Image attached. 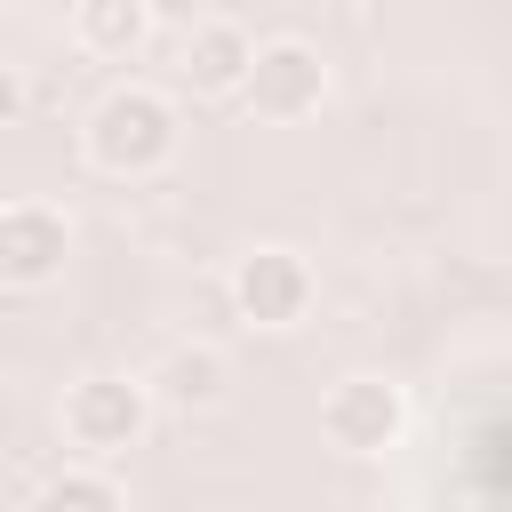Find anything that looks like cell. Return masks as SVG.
I'll use <instances>...</instances> for the list:
<instances>
[{
	"label": "cell",
	"mask_w": 512,
	"mask_h": 512,
	"mask_svg": "<svg viewBox=\"0 0 512 512\" xmlns=\"http://www.w3.org/2000/svg\"><path fill=\"white\" fill-rule=\"evenodd\" d=\"M80 144H88V160L104 168V176H160L168 160H176V144H184V120H176V104L160 96V88H144V80H120V88H104L96 96V112L80 120Z\"/></svg>",
	"instance_id": "1"
},
{
	"label": "cell",
	"mask_w": 512,
	"mask_h": 512,
	"mask_svg": "<svg viewBox=\"0 0 512 512\" xmlns=\"http://www.w3.org/2000/svg\"><path fill=\"white\" fill-rule=\"evenodd\" d=\"M152 384L144 376H112V368H96V376H80L72 392H64V440L96 464V456H128L136 440H144V424H152Z\"/></svg>",
	"instance_id": "2"
},
{
	"label": "cell",
	"mask_w": 512,
	"mask_h": 512,
	"mask_svg": "<svg viewBox=\"0 0 512 512\" xmlns=\"http://www.w3.org/2000/svg\"><path fill=\"white\" fill-rule=\"evenodd\" d=\"M312 296H320L312 264H304L296 248H280V240H264V248H248V256L232 264V312H240L248 328H264V336L304 328Z\"/></svg>",
	"instance_id": "3"
},
{
	"label": "cell",
	"mask_w": 512,
	"mask_h": 512,
	"mask_svg": "<svg viewBox=\"0 0 512 512\" xmlns=\"http://www.w3.org/2000/svg\"><path fill=\"white\" fill-rule=\"evenodd\" d=\"M400 432H408V392L392 384V376H336L328 384V400H320V440L336 448V456H384V448H400Z\"/></svg>",
	"instance_id": "4"
},
{
	"label": "cell",
	"mask_w": 512,
	"mask_h": 512,
	"mask_svg": "<svg viewBox=\"0 0 512 512\" xmlns=\"http://www.w3.org/2000/svg\"><path fill=\"white\" fill-rule=\"evenodd\" d=\"M240 96H248L256 120L296 128V120H312V112L328 104V64H320V48L296 40V32L256 40V64H248V88H240Z\"/></svg>",
	"instance_id": "5"
},
{
	"label": "cell",
	"mask_w": 512,
	"mask_h": 512,
	"mask_svg": "<svg viewBox=\"0 0 512 512\" xmlns=\"http://www.w3.org/2000/svg\"><path fill=\"white\" fill-rule=\"evenodd\" d=\"M72 256V224L48 200H8L0 208V288H48Z\"/></svg>",
	"instance_id": "6"
},
{
	"label": "cell",
	"mask_w": 512,
	"mask_h": 512,
	"mask_svg": "<svg viewBox=\"0 0 512 512\" xmlns=\"http://www.w3.org/2000/svg\"><path fill=\"white\" fill-rule=\"evenodd\" d=\"M144 384H152L160 408H176V416H208V408L232 400V360H224L216 344H168L160 368H152Z\"/></svg>",
	"instance_id": "7"
},
{
	"label": "cell",
	"mask_w": 512,
	"mask_h": 512,
	"mask_svg": "<svg viewBox=\"0 0 512 512\" xmlns=\"http://www.w3.org/2000/svg\"><path fill=\"white\" fill-rule=\"evenodd\" d=\"M248 64H256V40L232 16H208V24L184 32V88L192 96H240L248 88Z\"/></svg>",
	"instance_id": "8"
},
{
	"label": "cell",
	"mask_w": 512,
	"mask_h": 512,
	"mask_svg": "<svg viewBox=\"0 0 512 512\" xmlns=\"http://www.w3.org/2000/svg\"><path fill=\"white\" fill-rule=\"evenodd\" d=\"M72 40L88 48V56H136L144 40H152V8L144 0H72Z\"/></svg>",
	"instance_id": "9"
},
{
	"label": "cell",
	"mask_w": 512,
	"mask_h": 512,
	"mask_svg": "<svg viewBox=\"0 0 512 512\" xmlns=\"http://www.w3.org/2000/svg\"><path fill=\"white\" fill-rule=\"evenodd\" d=\"M32 512H128V496H120L112 472H96V464H64V472L32 496Z\"/></svg>",
	"instance_id": "10"
},
{
	"label": "cell",
	"mask_w": 512,
	"mask_h": 512,
	"mask_svg": "<svg viewBox=\"0 0 512 512\" xmlns=\"http://www.w3.org/2000/svg\"><path fill=\"white\" fill-rule=\"evenodd\" d=\"M144 8H152V32H192L216 16V0H144Z\"/></svg>",
	"instance_id": "11"
},
{
	"label": "cell",
	"mask_w": 512,
	"mask_h": 512,
	"mask_svg": "<svg viewBox=\"0 0 512 512\" xmlns=\"http://www.w3.org/2000/svg\"><path fill=\"white\" fill-rule=\"evenodd\" d=\"M24 104H32V80H24L16 64H0V128H16V120H24Z\"/></svg>",
	"instance_id": "12"
}]
</instances>
